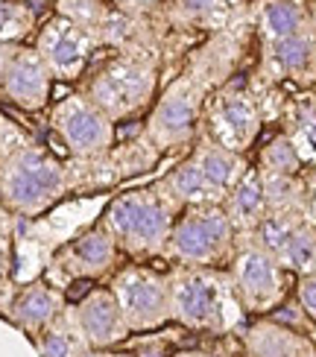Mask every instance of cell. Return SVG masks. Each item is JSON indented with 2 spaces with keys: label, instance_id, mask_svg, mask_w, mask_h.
<instances>
[{
  "label": "cell",
  "instance_id": "cell-13",
  "mask_svg": "<svg viewBox=\"0 0 316 357\" xmlns=\"http://www.w3.org/2000/svg\"><path fill=\"white\" fill-rule=\"evenodd\" d=\"M208 126L211 141L225 146L232 153H243L255 144L261 132V109L252 94L246 91H229L220 94L208 109Z\"/></svg>",
  "mask_w": 316,
  "mask_h": 357
},
{
  "label": "cell",
  "instance_id": "cell-24",
  "mask_svg": "<svg viewBox=\"0 0 316 357\" xmlns=\"http://www.w3.org/2000/svg\"><path fill=\"white\" fill-rule=\"evenodd\" d=\"M56 9L62 18L80 24L91 36H97V41H100L103 26L109 24V18L114 15L109 0H56Z\"/></svg>",
  "mask_w": 316,
  "mask_h": 357
},
{
  "label": "cell",
  "instance_id": "cell-1",
  "mask_svg": "<svg viewBox=\"0 0 316 357\" xmlns=\"http://www.w3.org/2000/svg\"><path fill=\"white\" fill-rule=\"evenodd\" d=\"M73 188H77L73 165L59 161L29 138L0 155V202L9 214L38 217Z\"/></svg>",
  "mask_w": 316,
  "mask_h": 357
},
{
  "label": "cell",
  "instance_id": "cell-21",
  "mask_svg": "<svg viewBox=\"0 0 316 357\" xmlns=\"http://www.w3.org/2000/svg\"><path fill=\"white\" fill-rule=\"evenodd\" d=\"M249 357H316L313 346L296 331H287L281 325H255L246 337Z\"/></svg>",
  "mask_w": 316,
  "mask_h": 357
},
{
  "label": "cell",
  "instance_id": "cell-28",
  "mask_svg": "<svg viewBox=\"0 0 316 357\" xmlns=\"http://www.w3.org/2000/svg\"><path fill=\"white\" fill-rule=\"evenodd\" d=\"M296 146L299 158L310 161V165H316V106H308L296 114V123H293V132L287 135Z\"/></svg>",
  "mask_w": 316,
  "mask_h": 357
},
{
  "label": "cell",
  "instance_id": "cell-3",
  "mask_svg": "<svg viewBox=\"0 0 316 357\" xmlns=\"http://www.w3.org/2000/svg\"><path fill=\"white\" fill-rule=\"evenodd\" d=\"M170 314L188 328L223 334L240 322V307L229 275L208 266H185L170 275Z\"/></svg>",
  "mask_w": 316,
  "mask_h": 357
},
{
  "label": "cell",
  "instance_id": "cell-15",
  "mask_svg": "<svg viewBox=\"0 0 316 357\" xmlns=\"http://www.w3.org/2000/svg\"><path fill=\"white\" fill-rule=\"evenodd\" d=\"M70 314H73V322H77L88 349H94V351L112 349L120 340H126V334H129V325H126L123 314H120V305L109 287L91 290L82 302L70 307Z\"/></svg>",
  "mask_w": 316,
  "mask_h": 357
},
{
  "label": "cell",
  "instance_id": "cell-22",
  "mask_svg": "<svg viewBox=\"0 0 316 357\" xmlns=\"http://www.w3.org/2000/svg\"><path fill=\"white\" fill-rule=\"evenodd\" d=\"M167 197L176 202V205H185V208H193V205H220L223 199L214 193V188H211L205 182L202 170L197 167V161L188 158L182 161L164 182L158 185Z\"/></svg>",
  "mask_w": 316,
  "mask_h": 357
},
{
  "label": "cell",
  "instance_id": "cell-16",
  "mask_svg": "<svg viewBox=\"0 0 316 357\" xmlns=\"http://www.w3.org/2000/svg\"><path fill=\"white\" fill-rule=\"evenodd\" d=\"M65 296L59 287H53L50 281H29L27 287H21L12 296V302L6 307V317L18 325L21 331L29 337H38L41 331H47L50 325L65 314Z\"/></svg>",
  "mask_w": 316,
  "mask_h": 357
},
{
  "label": "cell",
  "instance_id": "cell-31",
  "mask_svg": "<svg viewBox=\"0 0 316 357\" xmlns=\"http://www.w3.org/2000/svg\"><path fill=\"white\" fill-rule=\"evenodd\" d=\"M21 141H27V135L15 123H9L3 114H0V155H6L12 146L21 144Z\"/></svg>",
  "mask_w": 316,
  "mask_h": 357
},
{
  "label": "cell",
  "instance_id": "cell-11",
  "mask_svg": "<svg viewBox=\"0 0 316 357\" xmlns=\"http://www.w3.org/2000/svg\"><path fill=\"white\" fill-rule=\"evenodd\" d=\"M117 261V243L112 241V234L105 231L100 222L94 229H88L77 234L73 241H68L62 249L50 258L47 278L53 287L62 290L65 284L77 278H100L114 266Z\"/></svg>",
  "mask_w": 316,
  "mask_h": 357
},
{
  "label": "cell",
  "instance_id": "cell-4",
  "mask_svg": "<svg viewBox=\"0 0 316 357\" xmlns=\"http://www.w3.org/2000/svg\"><path fill=\"white\" fill-rule=\"evenodd\" d=\"M88 100L112 121H126L156 94V65L138 53H120L94 70L85 91Z\"/></svg>",
  "mask_w": 316,
  "mask_h": 357
},
{
  "label": "cell",
  "instance_id": "cell-26",
  "mask_svg": "<svg viewBox=\"0 0 316 357\" xmlns=\"http://www.w3.org/2000/svg\"><path fill=\"white\" fill-rule=\"evenodd\" d=\"M302 158H299L296 146L287 135H278L276 141L266 144L261 155V173H276V176H299Z\"/></svg>",
  "mask_w": 316,
  "mask_h": 357
},
{
  "label": "cell",
  "instance_id": "cell-25",
  "mask_svg": "<svg viewBox=\"0 0 316 357\" xmlns=\"http://www.w3.org/2000/svg\"><path fill=\"white\" fill-rule=\"evenodd\" d=\"M36 29V9L21 0H0V44H18Z\"/></svg>",
  "mask_w": 316,
  "mask_h": 357
},
{
  "label": "cell",
  "instance_id": "cell-23",
  "mask_svg": "<svg viewBox=\"0 0 316 357\" xmlns=\"http://www.w3.org/2000/svg\"><path fill=\"white\" fill-rule=\"evenodd\" d=\"M36 343H38L41 357H82L85 351H91L82 340L77 322H73L70 307H65V314L59 317L47 331H41L36 337Z\"/></svg>",
  "mask_w": 316,
  "mask_h": 357
},
{
  "label": "cell",
  "instance_id": "cell-36",
  "mask_svg": "<svg viewBox=\"0 0 316 357\" xmlns=\"http://www.w3.org/2000/svg\"><path fill=\"white\" fill-rule=\"evenodd\" d=\"M3 214H6V211H0V217H3Z\"/></svg>",
  "mask_w": 316,
  "mask_h": 357
},
{
  "label": "cell",
  "instance_id": "cell-7",
  "mask_svg": "<svg viewBox=\"0 0 316 357\" xmlns=\"http://www.w3.org/2000/svg\"><path fill=\"white\" fill-rule=\"evenodd\" d=\"M229 281L234 287L240 307L252 310V314L273 310L284 299V293H287V278H284L281 264L276 261L273 252H266L252 234L246 243H240L234 249Z\"/></svg>",
  "mask_w": 316,
  "mask_h": 357
},
{
  "label": "cell",
  "instance_id": "cell-33",
  "mask_svg": "<svg viewBox=\"0 0 316 357\" xmlns=\"http://www.w3.org/2000/svg\"><path fill=\"white\" fill-rule=\"evenodd\" d=\"M305 214H308V220L316 222V176L305 185Z\"/></svg>",
  "mask_w": 316,
  "mask_h": 357
},
{
  "label": "cell",
  "instance_id": "cell-30",
  "mask_svg": "<svg viewBox=\"0 0 316 357\" xmlns=\"http://www.w3.org/2000/svg\"><path fill=\"white\" fill-rule=\"evenodd\" d=\"M299 305H302L305 317L316 322V273L299 278Z\"/></svg>",
  "mask_w": 316,
  "mask_h": 357
},
{
  "label": "cell",
  "instance_id": "cell-18",
  "mask_svg": "<svg viewBox=\"0 0 316 357\" xmlns=\"http://www.w3.org/2000/svg\"><path fill=\"white\" fill-rule=\"evenodd\" d=\"M255 26L264 44L284 41L310 26L305 0H258L255 3Z\"/></svg>",
  "mask_w": 316,
  "mask_h": 357
},
{
  "label": "cell",
  "instance_id": "cell-37",
  "mask_svg": "<svg viewBox=\"0 0 316 357\" xmlns=\"http://www.w3.org/2000/svg\"><path fill=\"white\" fill-rule=\"evenodd\" d=\"M188 357H197V354H188Z\"/></svg>",
  "mask_w": 316,
  "mask_h": 357
},
{
  "label": "cell",
  "instance_id": "cell-27",
  "mask_svg": "<svg viewBox=\"0 0 316 357\" xmlns=\"http://www.w3.org/2000/svg\"><path fill=\"white\" fill-rule=\"evenodd\" d=\"M176 12L193 24H220L237 9V0H173Z\"/></svg>",
  "mask_w": 316,
  "mask_h": 357
},
{
  "label": "cell",
  "instance_id": "cell-10",
  "mask_svg": "<svg viewBox=\"0 0 316 357\" xmlns=\"http://www.w3.org/2000/svg\"><path fill=\"white\" fill-rule=\"evenodd\" d=\"M97 47H100L97 36H91L80 24L62 18V15H56V18L44 24L36 33V44H33V50L41 56L50 77L62 82L80 79Z\"/></svg>",
  "mask_w": 316,
  "mask_h": 357
},
{
  "label": "cell",
  "instance_id": "cell-6",
  "mask_svg": "<svg viewBox=\"0 0 316 357\" xmlns=\"http://www.w3.org/2000/svg\"><path fill=\"white\" fill-rule=\"evenodd\" d=\"M50 129L77 161H103L114 146V121L82 91L62 97L50 112Z\"/></svg>",
  "mask_w": 316,
  "mask_h": 357
},
{
  "label": "cell",
  "instance_id": "cell-2",
  "mask_svg": "<svg viewBox=\"0 0 316 357\" xmlns=\"http://www.w3.org/2000/svg\"><path fill=\"white\" fill-rule=\"evenodd\" d=\"M179 205L161 188L120 193L109 202L100 226L112 234L117 249L129 255H161L167 249Z\"/></svg>",
  "mask_w": 316,
  "mask_h": 357
},
{
  "label": "cell",
  "instance_id": "cell-29",
  "mask_svg": "<svg viewBox=\"0 0 316 357\" xmlns=\"http://www.w3.org/2000/svg\"><path fill=\"white\" fill-rule=\"evenodd\" d=\"M12 217H0V314L12 302Z\"/></svg>",
  "mask_w": 316,
  "mask_h": 357
},
{
  "label": "cell",
  "instance_id": "cell-20",
  "mask_svg": "<svg viewBox=\"0 0 316 357\" xmlns=\"http://www.w3.org/2000/svg\"><path fill=\"white\" fill-rule=\"evenodd\" d=\"M193 161H197V167L202 170L205 182L214 188V193L220 199H225L232 193V188L243 178L246 173V161L240 153H232L225 150V146L214 144V141H205L197 146V153L190 155Z\"/></svg>",
  "mask_w": 316,
  "mask_h": 357
},
{
  "label": "cell",
  "instance_id": "cell-5",
  "mask_svg": "<svg viewBox=\"0 0 316 357\" xmlns=\"http://www.w3.org/2000/svg\"><path fill=\"white\" fill-rule=\"evenodd\" d=\"M234 234L223 205H193L173 222L164 252L185 266H211L234 249Z\"/></svg>",
  "mask_w": 316,
  "mask_h": 357
},
{
  "label": "cell",
  "instance_id": "cell-34",
  "mask_svg": "<svg viewBox=\"0 0 316 357\" xmlns=\"http://www.w3.org/2000/svg\"><path fill=\"white\" fill-rule=\"evenodd\" d=\"M15 47H18V44H0V82H3V73H6V65H9Z\"/></svg>",
  "mask_w": 316,
  "mask_h": 357
},
{
  "label": "cell",
  "instance_id": "cell-35",
  "mask_svg": "<svg viewBox=\"0 0 316 357\" xmlns=\"http://www.w3.org/2000/svg\"><path fill=\"white\" fill-rule=\"evenodd\" d=\"M82 357H132V354H117V351H109V349H103V351H85Z\"/></svg>",
  "mask_w": 316,
  "mask_h": 357
},
{
  "label": "cell",
  "instance_id": "cell-19",
  "mask_svg": "<svg viewBox=\"0 0 316 357\" xmlns=\"http://www.w3.org/2000/svg\"><path fill=\"white\" fill-rule=\"evenodd\" d=\"M225 214H229L234 231L252 234L255 229L264 222L269 214V202H266V190H264V178L258 170H246L243 178L232 188V193L225 197Z\"/></svg>",
  "mask_w": 316,
  "mask_h": 357
},
{
  "label": "cell",
  "instance_id": "cell-8",
  "mask_svg": "<svg viewBox=\"0 0 316 357\" xmlns=\"http://www.w3.org/2000/svg\"><path fill=\"white\" fill-rule=\"evenodd\" d=\"M109 290L114 293L129 331H153L173 319L170 275L146 270V266H123L120 273H114Z\"/></svg>",
  "mask_w": 316,
  "mask_h": 357
},
{
  "label": "cell",
  "instance_id": "cell-12",
  "mask_svg": "<svg viewBox=\"0 0 316 357\" xmlns=\"http://www.w3.org/2000/svg\"><path fill=\"white\" fill-rule=\"evenodd\" d=\"M200 100L202 88L190 77L179 79L161 94L158 106L153 109V117L146 123V141L153 150H170V146H182L193 129H197L200 117Z\"/></svg>",
  "mask_w": 316,
  "mask_h": 357
},
{
  "label": "cell",
  "instance_id": "cell-17",
  "mask_svg": "<svg viewBox=\"0 0 316 357\" xmlns=\"http://www.w3.org/2000/svg\"><path fill=\"white\" fill-rule=\"evenodd\" d=\"M264 62L278 79L313 82L316 77V33L313 26L302 29L284 41L264 44Z\"/></svg>",
  "mask_w": 316,
  "mask_h": 357
},
{
  "label": "cell",
  "instance_id": "cell-32",
  "mask_svg": "<svg viewBox=\"0 0 316 357\" xmlns=\"http://www.w3.org/2000/svg\"><path fill=\"white\" fill-rule=\"evenodd\" d=\"M109 3H112L120 15H138V12L153 9L156 3H161V0H109Z\"/></svg>",
  "mask_w": 316,
  "mask_h": 357
},
{
  "label": "cell",
  "instance_id": "cell-14",
  "mask_svg": "<svg viewBox=\"0 0 316 357\" xmlns=\"http://www.w3.org/2000/svg\"><path fill=\"white\" fill-rule=\"evenodd\" d=\"M50 85H53V77L44 68L41 56L33 47H21L18 44L6 65L3 82H0V97L24 112H38L47 106Z\"/></svg>",
  "mask_w": 316,
  "mask_h": 357
},
{
  "label": "cell",
  "instance_id": "cell-9",
  "mask_svg": "<svg viewBox=\"0 0 316 357\" xmlns=\"http://www.w3.org/2000/svg\"><path fill=\"white\" fill-rule=\"evenodd\" d=\"M252 237L273 252L284 273H296L299 278L316 273V222L305 214L269 211Z\"/></svg>",
  "mask_w": 316,
  "mask_h": 357
}]
</instances>
